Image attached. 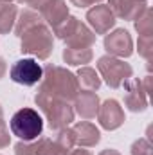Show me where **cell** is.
<instances>
[{
  "mask_svg": "<svg viewBox=\"0 0 153 155\" xmlns=\"http://www.w3.org/2000/svg\"><path fill=\"white\" fill-rule=\"evenodd\" d=\"M38 24H43L41 15L36 13L34 9H24V11L20 13V18L15 22V35L20 38L27 29H31V27H34V25H38Z\"/></svg>",
  "mask_w": 153,
  "mask_h": 155,
  "instance_id": "16",
  "label": "cell"
},
{
  "mask_svg": "<svg viewBox=\"0 0 153 155\" xmlns=\"http://www.w3.org/2000/svg\"><path fill=\"white\" fill-rule=\"evenodd\" d=\"M69 155H92V152H90V150H83V148H81V150H72Z\"/></svg>",
  "mask_w": 153,
  "mask_h": 155,
  "instance_id": "29",
  "label": "cell"
},
{
  "mask_svg": "<svg viewBox=\"0 0 153 155\" xmlns=\"http://www.w3.org/2000/svg\"><path fill=\"white\" fill-rule=\"evenodd\" d=\"M74 139H76V144L79 146H96L99 141H101V134H99V128L88 121H81V123H76L74 128Z\"/></svg>",
  "mask_w": 153,
  "mask_h": 155,
  "instance_id": "15",
  "label": "cell"
},
{
  "mask_svg": "<svg viewBox=\"0 0 153 155\" xmlns=\"http://www.w3.org/2000/svg\"><path fill=\"white\" fill-rule=\"evenodd\" d=\"M135 27L141 36H151V9L146 7V11L135 20Z\"/></svg>",
  "mask_w": 153,
  "mask_h": 155,
  "instance_id": "21",
  "label": "cell"
},
{
  "mask_svg": "<svg viewBox=\"0 0 153 155\" xmlns=\"http://www.w3.org/2000/svg\"><path fill=\"white\" fill-rule=\"evenodd\" d=\"M72 5H76V7H88V5H96V4H99L101 0H69Z\"/></svg>",
  "mask_w": 153,
  "mask_h": 155,
  "instance_id": "28",
  "label": "cell"
},
{
  "mask_svg": "<svg viewBox=\"0 0 153 155\" xmlns=\"http://www.w3.org/2000/svg\"><path fill=\"white\" fill-rule=\"evenodd\" d=\"M108 7L112 9L115 18L137 20L148 7L146 0H110Z\"/></svg>",
  "mask_w": 153,
  "mask_h": 155,
  "instance_id": "13",
  "label": "cell"
},
{
  "mask_svg": "<svg viewBox=\"0 0 153 155\" xmlns=\"http://www.w3.org/2000/svg\"><path fill=\"white\" fill-rule=\"evenodd\" d=\"M99 155H121V153L117 150H114V148H106V150H103Z\"/></svg>",
  "mask_w": 153,
  "mask_h": 155,
  "instance_id": "31",
  "label": "cell"
},
{
  "mask_svg": "<svg viewBox=\"0 0 153 155\" xmlns=\"http://www.w3.org/2000/svg\"><path fill=\"white\" fill-rule=\"evenodd\" d=\"M97 71L110 88H121L133 74L132 65L115 56H101L97 60Z\"/></svg>",
  "mask_w": 153,
  "mask_h": 155,
  "instance_id": "6",
  "label": "cell"
},
{
  "mask_svg": "<svg viewBox=\"0 0 153 155\" xmlns=\"http://www.w3.org/2000/svg\"><path fill=\"white\" fill-rule=\"evenodd\" d=\"M18 7L13 2H0V35H7L16 22Z\"/></svg>",
  "mask_w": 153,
  "mask_h": 155,
  "instance_id": "17",
  "label": "cell"
},
{
  "mask_svg": "<svg viewBox=\"0 0 153 155\" xmlns=\"http://www.w3.org/2000/svg\"><path fill=\"white\" fill-rule=\"evenodd\" d=\"M92 60V49H69L63 51V61L67 65H85Z\"/></svg>",
  "mask_w": 153,
  "mask_h": 155,
  "instance_id": "19",
  "label": "cell"
},
{
  "mask_svg": "<svg viewBox=\"0 0 153 155\" xmlns=\"http://www.w3.org/2000/svg\"><path fill=\"white\" fill-rule=\"evenodd\" d=\"M0 121H4V112H2V107H0Z\"/></svg>",
  "mask_w": 153,
  "mask_h": 155,
  "instance_id": "32",
  "label": "cell"
},
{
  "mask_svg": "<svg viewBox=\"0 0 153 155\" xmlns=\"http://www.w3.org/2000/svg\"><path fill=\"white\" fill-rule=\"evenodd\" d=\"M20 4H24V5H29L31 9H36V11H41V9H45L52 0H18Z\"/></svg>",
  "mask_w": 153,
  "mask_h": 155,
  "instance_id": "26",
  "label": "cell"
},
{
  "mask_svg": "<svg viewBox=\"0 0 153 155\" xmlns=\"http://www.w3.org/2000/svg\"><path fill=\"white\" fill-rule=\"evenodd\" d=\"M124 105L130 112H144L148 108V92L142 88V81L130 78L124 85Z\"/></svg>",
  "mask_w": 153,
  "mask_h": 155,
  "instance_id": "8",
  "label": "cell"
},
{
  "mask_svg": "<svg viewBox=\"0 0 153 155\" xmlns=\"http://www.w3.org/2000/svg\"><path fill=\"white\" fill-rule=\"evenodd\" d=\"M20 40H22L20 51L24 54H33L38 60H47L52 54V49H54L52 31L49 29V25L45 22L27 29L20 36Z\"/></svg>",
  "mask_w": 153,
  "mask_h": 155,
  "instance_id": "3",
  "label": "cell"
},
{
  "mask_svg": "<svg viewBox=\"0 0 153 155\" xmlns=\"http://www.w3.org/2000/svg\"><path fill=\"white\" fill-rule=\"evenodd\" d=\"M105 49L108 56L115 58H128L133 52V41L126 29H115L114 33H108L105 38Z\"/></svg>",
  "mask_w": 153,
  "mask_h": 155,
  "instance_id": "9",
  "label": "cell"
},
{
  "mask_svg": "<svg viewBox=\"0 0 153 155\" xmlns=\"http://www.w3.org/2000/svg\"><path fill=\"white\" fill-rule=\"evenodd\" d=\"M132 155H153V146L150 139H137L132 146Z\"/></svg>",
  "mask_w": 153,
  "mask_h": 155,
  "instance_id": "24",
  "label": "cell"
},
{
  "mask_svg": "<svg viewBox=\"0 0 153 155\" xmlns=\"http://www.w3.org/2000/svg\"><path fill=\"white\" fill-rule=\"evenodd\" d=\"M74 107H76V114L83 119H92L97 116L99 110V97L96 92L92 90H83L81 94H77L74 99Z\"/></svg>",
  "mask_w": 153,
  "mask_h": 155,
  "instance_id": "14",
  "label": "cell"
},
{
  "mask_svg": "<svg viewBox=\"0 0 153 155\" xmlns=\"http://www.w3.org/2000/svg\"><path fill=\"white\" fill-rule=\"evenodd\" d=\"M60 146H63V148H67V150H72L74 146H76V139H74V132H72V128H61V130H58V135H56V139H54Z\"/></svg>",
  "mask_w": 153,
  "mask_h": 155,
  "instance_id": "22",
  "label": "cell"
},
{
  "mask_svg": "<svg viewBox=\"0 0 153 155\" xmlns=\"http://www.w3.org/2000/svg\"><path fill=\"white\" fill-rule=\"evenodd\" d=\"M0 2H13V0H0Z\"/></svg>",
  "mask_w": 153,
  "mask_h": 155,
  "instance_id": "33",
  "label": "cell"
},
{
  "mask_svg": "<svg viewBox=\"0 0 153 155\" xmlns=\"http://www.w3.org/2000/svg\"><path fill=\"white\" fill-rule=\"evenodd\" d=\"M139 54L150 60L151 56V36H141L139 38Z\"/></svg>",
  "mask_w": 153,
  "mask_h": 155,
  "instance_id": "25",
  "label": "cell"
},
{
  "mask_svg": "<svg viewBox=\"0 0 153 155\" xmlns=\"http://www.w3.org/2000/svg\"><path fill=\"white\" fill-rule=\"evenodd\" d=\"M56 36L63 40L69 49H90L96 43V35L76 16H69Z\"/></svg>",
  "mask_w": 153,
  "mask_h": 155,
  "instance_id": "5",
  "label": "cell"
},
{
  "mask_svg": "<svg viewBox=\"0 0 153 155\" xmlns=\"http://www.w3.org/2000/svg\"><path fill=\"white\" fill-rule=\"evenodd\" d=\"M11 134L16 135L20 141H36L40 135L43 134V117L38 114V110L24 107L18 112H15L11 121Z\"/></svg>",
  "mask_w": 153,
  "mask_h": 155,
  "instance_id": "4",
  "label": "cell"
},
{
  "mask_svg": "<svg viewBox=\"0 0 153 155\" xmlns=\"http://www.w3.org/2000/svg\"><path fill=\"white\" fill-rule=\"evenodd\" d=\"M9 78L24 87H34L38 85L43 78V69L36 60L33 58H22L18 61L13 63V67L9 69Z\"/></svg>",
  "mask_w": 153,
  "mask_h": 155,
  "instance_id": "7",
  "label": "cell"
},
{
  "mask_svg": "<svg viewBox=\"0 0 153 155\" xmlns=\"http://www.w3.org/2000/svg\"><path fill=\"white\" fill-rule=\"evenodd\" d=\"M40 15H41L43 22L52 29V35H56L61 29V25L67 22V18L70 16L69 15V5H67L65 0H52L45 9L40 11Z\"/></svg>",
  "mask_w": 153,
  "mask_h": 155,
  "instance_id": "11",
  "label": "cell"
},
{
  "mask_svg": "<svg viewBox=\"0 0 153 155\" xmlns=\"http://www.w3.org/2000/svg\"><path fill=\"white\" fill-rule=\"evenodd\" d=\"M38 92H43L61 101H74L76 96L81 92V88L77 78L70 71L60 65H47L43 69V78L40 81Z\"/></svg>",
  "mask_w": 153,
  "mask_h": 155,
  "instance_id": "1",
  "label": "cell"
},
{
  "mask_svg": "<svg viewBox=\"0 0 153 155\" xmlns=\"http://www.w3.org/2000/svg\"><path fill=\"white\" fill-rule=\"evenodd\" d=\"M97 119L105 130H117L124 123V110L115 99H106L97 110Z\"/></svg>",
  "mask_w": 153,
  "mask_h": 155,
  "instance_id": "12",
  "label": "cell"
},
{
  "mask_svg": "<svg viewBox=\"0 0 153 155\" xmlns=\"http://www.w3.org/2000/svg\"><path fill=\"white\" fill-rule=\"evenodd\" d=\"M5 71H7V65H5V60H2V58H0V79L4 78V74H5Z\"/></svg>",
  "mask_w": 153,
  "mask_h": 155,
  "instance_id": "30",
  "label": "cell"
},
{
  "mask_svg": "<svg viewBox=\"0 0 153 155\" xmlns=\"http://www.w3.org/2000/svg\"><path fill=\"white\" fill-rule=\"evenodd\" d=\"M36 155H69V150L60 146L56 141H50L47 137H41Z\"/></svg>",
  "mask_w": 153,
  "mask_h": 155,
  "instance_id": "20",
  "label": "cell"
},
{
  "mask_svg": "<svg viewBox=\"0 0 153 155\" xmlns=\"http://www.w3.org/2000/svg\"><path fill=\"white\" fill-rule=\"evenodd\" d=\"M41 137H38V141H20L15 144V153L16 155H36L38 153V146Z\"/></svg>",
  "mask_w": 153,
  "mask_h": 155,
  "instance_id": "23",
  "label": "cell"
},
{
  "mask_svg": "<svg viewBox=\"0 0 153 155\" xmlns=\"http://www.w3.org/2000/svg\"><path fill=\"white\" fill-rule=\"evenodd\" d=\"M34 103L38 105L41 114L49 121V126L56 132L69 126L74 121V108L69 105V101H61V99L50 97L43 92H36Z\"/></svg>",
  "mask_w": 153,
  "mask_h": 155,
  "instance_id": "2",
  "label": "cell"
},
{
  "mask_svg": "<svg viewBox=\"0 0 153 155\" xmlns=\"http://www.w3.org/2000/svg\"><path fill=\"white\" fill-rule=\"evenodd\" d=\"M11 141V135H9V130L5 126V121H0V148H5Z\"/></svg>",
  "mask_w": 153,
  "mask_h": 155,
  "instance_id": "27",
  "label": "cell"
},
{
  "mask_svg": "<svg viewBox=\"0 0 153 155\" xmlns=\"http://www.w3.org/2000/svg\"><path fill=\"white\" fill-rule=\"evenodd\" d=\"M86 20L96 29V35H106L115 25V16L106 4H96L86 13Z\"/></svg>",
  "mask_w": 153,
  "mask_h": 155,
  "instance_id": "10",
  "label": "cell"
},
{
  "mask_svg": "<svg viewBox=\"0 0 153 155\" xmlns=\"http://www.w3.org/2000/svg\"><path fill=\"white\" fill-rule=\"evenodd\" d=\"M76 78H77V83H79V88L96 92L101 87V78H99V74L94 69H90V67H81L77 71Z\"/></svg>",
  "mask_w": 153,
  "mask_h": 155,
  "instance_id": "18",
  "label": "cell"
}]
</instances>
